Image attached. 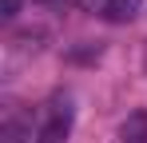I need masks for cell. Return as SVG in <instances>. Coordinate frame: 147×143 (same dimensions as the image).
Segmentation results:
<instances>
[{
  "label": "cell",
  "mask_w": 147,
  "mask_h": 143,
  "mask_svg": "<svg viewBox=\"0 0 147 143\" xmlns=\"http://www.w3.org/2000/svg\"><path fill=\"white\" fill-rule=\"evenodd\" d=\"M119 139L123 143H147V111H131L119 127Z\"/></svg>",
  "instance_id": "277c9868"
},
{
  "label": "cell",
  "mask_w": 147,
  "mask_h": 143,
  "mask_svg": "<svg viewBox=\"0 0 147 143\" xmlns=\"http://www.w3.org/2000/svg\"><path fill=\"white\" fill-rule=\"evenodd\" d=\"M32 4H44V8H60V4H68V0H32Z\"/></svg>",
  "instance_id": "8992f818"
},
{
  "label": "cell",
  "mask_w": 147,
  "mask_h": 143,
  "mask_svg": "<svg viewBox=\"0 0 147 143\" xmlns=\"http://www.w3.org/2000/svg\"><path fill=\"white\" fill-rule=\"evenodd\" d=\"M88 16H96V20H107V24H127L135 20V12H139V0H76Z\"/></svg>",
  "instance_id": "6da1fadb"
},
{
  "label": "cell",
  "mask_w": 147,
  "mask_h": 143,
  "mask_svg": "<svg viewBox=\"0 0 147 143\" xmlns=\"http://www.w3.org/2000/svg\"><path fill=\"white\" fill-rule=\"evenodd\" d=\"M16 12H20V0H0V16L4 20H16Z\"/></svg>",
  "instance_id": "5b68a950"
},
{
  "label": "cell",
  "mask_w": 147,
  "mask_h": 143,
  "mask_svg": "<svg viewBox=\"0 0 147 143\" xmlns=\"http://www.w3.org/2000/svg\"><path fill=\"white\" fill-rule=\"evenodd\" d=\"M68 131H72V107H68V103H52L44 127L36 131V143H64Z\"/></svg>",
  "instance_id": "7a4b0ae2"
},
{
  "label": "cell",
  "mask_w": 147,
  "mask_h": 143,
  "mask_svg": "<svg viewBox=\"0 0 147 143\" xmlns=\"http://www.w3.org/2000/svg\"><path fill=\"white\" fill-rule=\"evenodd\" d=\"M28 139H36V135H32V123H28L24 115H8V119H4L0 143H28Z\"/></svg>",
  "instance_id": "3957f363"
}]
</instances>
